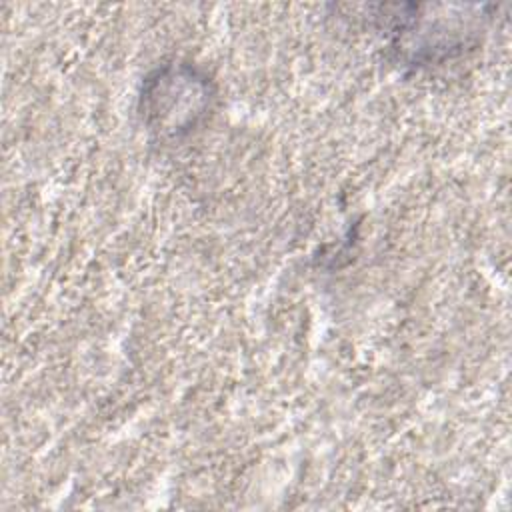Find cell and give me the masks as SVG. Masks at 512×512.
I'll return each mask as SVG.
<instances>
[{"label":"cell","mask_w":512,"mask_h":512,"mask_svg":"<svg viewBox=\"0 0 512 512\" xmlns=\"http://www.w3.org/2000/svg\"><path fill=\"white\" fill-rule=\"evenodd\" d=\"M210 80L186 64L154 70L142 86L140 114L148 130L160 138L188 134L210 110Z\"/></svg>","instance_id":"6da1fadb"}]
</instances>
